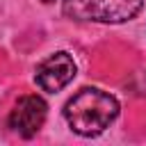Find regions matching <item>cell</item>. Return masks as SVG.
Returning <instances> with one entry per match:
<instances>
[{
	"instance_id": "obj_1",
	"label": "cell",
	"mask_w": 146,
	"mask_h": 146,
	"mask_svg": "<svg viewBox=\"0 0 146 146\" xmlns=\"http://www.w3.org/2000/svg\"><path fill=\"white\" fill-rule=\"evenodd\" d=\"M119 116V100L98 89V87H84L80 89L64 107V119L71 125L73 132L82 137H96L110 123Z\"/></svg>"
},
{
	"instance_id": "obj_2",
	"label": "cell",
	"mask_w": 146,
	"mask_h": 146,
	"mask_svg": "<svg viewBox=\"0 0 146 146\" xmlns=\"http://www.w3.org/2000/svg\"><path fill=\"white\" fill-rule=\"evenodd\" d=\"M144 0H64L62 14L80 23H125L135 18Z\"/></svg>"
},
{
	"instance_id": "obj_3",
	"label": "cell",
	"mask_w": 146,
	"mask_h": 146,
	"mask_svg": "<svg viewBox=\"0 0 146 146\" xmlns=\"http://www.w3.org/2000/svg\"><path fill=\"white\" fill-rule=\"evenodd\" d=\"M75 78V62L68 52L59 50L50 57H46L36 71H34V82L41 91H48V94H55V91H62L71 80Z\"/></svg>"
},
{
	"instance_id": "obj_4",
	"label": "cell",
	"mask_w": 146,
	"mask_h": 146,
	"mask_svg": "<svg viewBox=\"0 0 146 146\" xmlns=\"http://www.w3.org/2000/svg\"><path fill=\"white\" fill-rule=\"evenodd\" d=\"M46 114H48V105L41 96H36V94L23 96L9 114V128L14 132H18L23 139H30L43 125Z\"/></svg>"
},
{
	"instance_id": "obj_5",
	"label": "cell",
	"mask_w": 146,
	"mask_h": 146,
	"mask_svg": "<svg viewBox=\"0 0 146 146\" xmlns=\"http://www.w3.org/2000/svg\"><path fill=\"white\" fill-rule=\"evenodd\" d=\"M43 2H55V0H43Z\"/></svg>"
}]
</instances>
